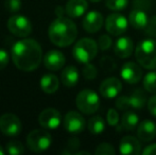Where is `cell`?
I'll return each instance as SVG.
<instances>
[{
  "label": "cell",
  "mask_w": 156,
  "mask_h": 155,
  "mask_svg": "<svg viewBox=\"0 0 156 155\" xmlns=\"http://www.w3.org/2000/svg\"><path fill=\"white\" fill-rule=\"evenodd\" d=\"M12 60L19 70L30 72L38 68L43 60V50L38 43L32 38H23L12 48Z\"/></svg>",
  "instance_id": "obj_1"
},
{
  "label": "cell",
  "mask_w": 156,
  "mask_h": 155,
  "mask_svg": "<svg viewBox=\"0 0 156 155\" xmlns=\"http://www.w3.org/2000/svg\"><path fill=\"white\" fill-rule=\"evenodd\" d=\"M48 35L52 44L58 47H68L76 38L78 29L71 19L58 17L51 23L48 30Z\"/></svg>",
  "instance_id": "obj_2"
},
{
  "label": "cell",
  "mask_w": 156,
  "mask_h": 155,
  "mask_svg": "<svg viewBox=\"0 0 156 155\" xmlns=\"http://www.w3.org/2000/svg\"><path fill=\"white\" fill-rule=\"evenodd\" d=\"M138 64L147 69H156V41L147 38L141 41L135 49Z\"/></svg>",
  "instance_id": "obj_3"
},
{
  "label": "cell",
  "mask_w": 156,
  "mask_h": 155,
  "mask_svg": "<svg viewBox=\"0 0 156 155\" xmlns=\"http://www.w3.org/2000/svg\"><path fill=\"white\" fill-rule=\"evenodd\" d=\"M98 44L91 38H82L72 49L73 58L82 64H87L96 58L98 53Z\"/></svg>",
  "instance_id": "obj_4"
},
{
  "label": "cell",
  "mask_w": 156,
  "mask_h": 155,
  "mask_svg": "<svg viewBox=\"0 0 156 155\" xmlns=\"http://www.w3.org/2000/svg\"><path fill=\"white\" fill-rule=\"evenodd\" d=\"M76 103L80 112L85 115H91L99 110L100 98L96 91L91 89H84L76 96Z\"/></svg>",
  "instance_id": "obj_5"
},
{
  "label": "cell",
  "mask_w": 156,
  "mask_h": 155,
  "mask_svg": "<svg viewBox=\"0 0 156 155\" xmlns=\"http://www.w3.org/2000/svg\"><path fill=\"white\" fill-rule=\"evenodd\" d=\"M52 138L46 130H34L27 136V146L33 152H44L51 146Z\"/></svg>",
  "instance_id": "obj_6"
},
{
  "label": "cell",
  "mask_w": 156,
  "mask_h": 155,
  "mask_svg": "<svg viewBox=\"0 0 156 155\" xmlns=\"http://www.w3.org/2000/svg\"><path fill=\"white\" fill-rule=\"evenodd\" d=\"M8 29L17 37H27L32 32V23L26 16L14 15L8 20Z\"/></svg>",
  "instance_id": "obj_7"
},
{
  "label": "cell",
  "mask_w": 156,
  "mask_h": 155,
  "mask_svg": "<svg viewBox=\"0 0 156 155\" xmlns=\"http://www.w3.org/2000/svg\"><path fill=\"white\" fill-rule=\"evenodd\" d=\"M146 97L140 90H137L131 96H122L116 101V106L119 110H140L146 105Z\"/></svg>",
  "instance_id": "obj_8"
},
{
  "label": "cell",
  "mask_w": 156,
  "mask_h": 155,
  "mask_svg": "<svg viewBox=\"0 0 156 155\" xmlns=\"http://www.w3.org/2000/svg\"><path fill=\"white\" fill-rule=\"evenodd\" d=\"M21 121L16 115L6 113L0 117V131L6 136H17L21 132Z\"/></svg>",
  "instance_id": "obj_9"
},
{
  "label": "cell",
  "mask_w": 156,
  "mask_h": 155,
  "mask_svg": "<svg viewBox=\"0 0 156 155\" xmlns=\"http://www.w3.org/2000/svg\"><path fill=\"white\" fill-rule=\"evenodd\" d=\"M129 20L120 13H113L107 16L105 20V28L112 35L119 36L127 30Z\"/></svg>",
  "instance_id": "obj_10"
},
{
  "label": "cell",
  "mask_w": 156,
  "mask_h": 155,
  "mask_svg": "<svg viewBox=\"0 0 156 155\" xmlns=\"http://www.w3.org/2000/svg\"><path fill=\"white\" fill-rule=\"evenodd\" d=\"M86 126L85 119L80 113L78 112H68L64 118V128L66 131L72 134H79L83 132Z\"/></svg>",
  "instance_id": "obj_11"
},
{
  "label": "cell",
  "mask_w": 156,
  "mask_h": 155,
  "mask_svg": "<svg viewBox=\"0 0 156 155\" xmlns=\"http://www.w3.org/2000/svg\"><path fill=\"white\" fill-rule=\"evenodd\" d=\"M38 122L46 130H55L62 122V117L55 108H46L39 114Z\"/></svg>",
  "instance_id": "obj_12"
},
{
  "label": "cell",
  "mask_w": 156,
  "mask_h": 155,
  "mask_svg": "<svg viewBox=\"0 0 156 155\" xmlns=\"http://www.w3.org/2000/svg\"><path fill=\"white\" fill-rule=\"evenodd\" d=\"M120 76L129 84H136L142 78V69L134 62H126L122 65Z\"/></svg>",
  "instance_id": "obj_13"
},
{
  "label": "cell",
  "mask_w": 156,
  "mask_h": 155,
  "mask_svg": "<svg viewBox=\"0 0 156 155\" xmlns=\"http://www.w3.org/2000/svg\"><path fill=\"white\" fill-rule=\"evenodd\" d=\"M122 90V84L117 78H107L101 83L100 93L106 99L116 98Z\"/></svg>",
  "instance_id": "obj_14"
},
{
  "label": "cell",
  "mask_w": 156,
  "mask_h": 155,
  "mask_svg": "<svg viewBox=\"0 0 156 155\" xmlns=\"http://www.w3.org/2000/svg\"><path fill=\"white\" fill-rule=\"evenodd\" d=\"M66 58L65 55L61 51L58 50H51L49 51L44 58V64L48 70L51 71H58L63 68L65 65Z\"/></svg>",
  "instance_id": "obj_15"
},
{
  "label": "cell",
  "mask_w": 156,
  "mask_h": 155,
  "mask_svg": "<svg viewBox=\"0 0 156 155\" xmlns=\"http://www.w3.org/2000/svg\"><path fill=\"white\" fill-rule=\"evenodd\" d=\"M104 23L103 16L97 11H91L87 13L83 20V28L88 33H96L102 28Z\"/></svg>",
  "instance_id": "obj_16"
},
{
  "label": "cell",
  "mask_w": 156,
  "mask_h": 155,
  "mask_svg": "<svg viewBox=\"0 0 156 155\" xmlns=\"http://www.w3.org/2000/svg\"><path fill=\"white\" fill-rule=\"evenodd\" d=\"M138 139L142 143H150L156 136V124L152 120H144L137 126Z\"/></svg>",
  "instance_id": "obj_17"
},
{
  "label": "cell",
  "mask_w": 156,
  "mask_h": 155,
  "mask_svg": "<svg viewBox=\"0 0 156 155\" xmlns=\"http://www.w3.org/2000/svg\"><path fill=\"white\" fill-rule=\"evenodd\" d=\"M119 151L123 155H138L141 152L139 139L133 136H124L120 141Z\"/></svg>",
  "instance_id": "obj_18"
},
{
  "label": "cell",
  "mask_w": 156,
  "mask_h": 155,
  "mask_svg": "<svg viewBox=\"0 0 156 155\" xmlns=\"http://www.w3.org/2000/svg\"><path fill=\"white\" fill-rule=\"evenodd\" d=\"M129 20L132 27L137 30L147 29L149 26V23H150L148 14L144 10H141V9H134L129 13Z\"/></svg>",
  "instance_id": "obj_19"
},
{
  "label": "cell",
  "mask_w": 156,
  "mask_h": 155,
  "mask_svg": "<svg viewBox=\"0 0 156 155\" xmlns=\"http://www.w3.org/2000/svg\"><path fill=\"white\" fill-rule=\"evenodd\" d=\"M88 9L86 0H69L65 6L66 14L71 18L81 17Z\"/></svg>",
  "instance_id": "obj_20"
},
{
  "label": "cell",
  "mask_w": 156,
  "mask_h": 155,
  "mask_svg": "<svg viewBox=\"0 0 156 155\" xmlns=\"http://www.w3.org/2000/svg\"><path fill=\"white\" fill-rule=\"evenodd\" d=\"M133 41L126 36H122V37L118 38L115 44V47H114V51H115L116 55L121 58H126L131 56L133 53Z\"/></svg>",
  "instance_id": "obj_21"
},
{
  "label": "cell",
  "mask_w": 156,
  "mask_h": 155,
  "mask_svg": "<svg viewBox=\"0 0 156 155\" xmlns=\"http://www.w3.org/2000/svg\"><path fill=\"white\" fill-rule=\"evenodd\" d=\"M79 71L78 69L74 66H68L62 71V75H61V80L62 83L68 88H71L74 87L79 82Z\"/></svg>",
  "instance_id": "obj_22"
},
{
  "label": "cell",
  "mask_w": 156,
  "mask_h": 155,
  "mask_svg": "<svg viewBox=\"0 0 156 155\" xmlns=\"http://www.w3.org/2000/svg\"><path fill=\"white\" fill-rule=\"evenodd\" d=\"M39 85L41 88L43 89L44 93H54L58 89V85H60V81L56 76L48 73L45 75L39 81Z\"/></svg>",
  "instance_id": "obj_23"
},
{
  "label": "cell",
  "mask_w": 156,
  "mask_h": 155,
  "mask_svg": "<svg viewBox=\"0 0 156 155\" xmlns=\"http://www.w3.org/2000/svg\"><path fill=\"white\" fill-rule=\"evenodd\" d=\"M138 124H139V116L132 111H125L121 119L122 128L125 131H134L137 130Z\"/></svg>",
  "instance_id": "obj_24"
},
{
  "label": "cell",
  "mask_w": 156,
  "mask_h": 155,
  "mask_svg": "<svg viewBox=\"0 0 156 155\" xmlns=\"http://www.w3.org/2000/svg\"><path fill=\"white\" fill-rule=\"evenodd\" d=\"M87 128H88V131L91 134H101L105 130V122L102 117L94 116L88 120Z\"/></svg>",
  "instance_id": "obj_25"
},
{
  "label": "cell",
  "mask_w": 156,
  "mask_h": 155,
  "mask_svg": "<svg viewBox=\"0 0 156 155\" xmlns=\"http://www.w3.org/2000/svg\"><path fill=\"white\" fill-rule=\"evenodd\" d=\"M144 87L149 93H156V71H151L144 76Z\"/></svg>",
  "instance_id": "obj_26"
},
{
  "label": "cell",
  "mask_w": 156,
  "mask_h": 155,
  "mask_svg": "<svg viewBox=\"0 0 156 155\" xmlns=\"http://www.w3.org/2000/svg\"><path fill=\"white\" fill-rule=\"evenodd\" d=\"M5 151L11 155H18L23 154L25 152V148H23V143L18 140H10L5 146Z\"/></svg>",
  "instance_id": "obj_27"
},
{
  "label": "cell",
  "mask_w": 156,
  "mask_h": 155,
  "mask_svg": "<svg viewBox=\"0 0 156 155\" xmlns=\"http://www.w3.org/2000/svg\"><path fill=\"white\" fill-rule=\"evenodd\" d=\"M105 4L111 11L119 12L126 8L129 4V0H105Z\"/></svg>",
  "instance_id": "obj_28"
},
{
  "label": "cell",
  "mask_w": 156,
  "mask_h": 155,
  "mask_svg": "<svg viewBox=\"0 0 156 155\" xmlns=\"http://www.w3.org/2000/svg\"><path fill=\"white\" fill-rule=\"evenodd\" d=\"M94 154L96 155H115L116 151L111 143H103L97 147L96 151H94Z\"/></svg>",
  "instance_id": "obj_29"
},
{
  "label": "cell",
  "mask_w": 156,
  "mask_h": 155,
  "mask_svg": "<svg viewBox=\"0 0 156 155\" xmlns=\"http://www.w3.org/2000/svg\"><path fill=\"white\" fill-rule=\"evenodd\" d=\"M4 6L8 12L17 13L21 9V0H5Z\"/></svg>",
  "instance_id": "obj_30"
},
{
  "label": "cell",
  "mask_w": 156,
  "mask_h": 155,
  "mask_svg": "<svg viewBox=\"0 0 156 155\" xmlns=\"http://www.w3.org/2000/svg\"><path fill=\"white\" fill-rule=\"evenodd\" d=\"M83 76L86 80H94L97 77V69L94 65L87 63L85 68L83 69Z\"/></svg>",
  "instance_id": "obj_31"
},
{
  "label": "cell",
  "mask_w": 156,
  "mask_h": 155,
  "mask_svg": "<svg viewBox=\"0 0 156 155\" xmlns=\"http://www.w3.org/2000/svg\"><path fill=\"white\" fill-rule=\"evenodd\" d=\"M106 120L109 125H112V126L117 125L118 122H119V114L117 113V111L113 110V108H109L106 115Z\"/></svg>",
  "instance_id": "obj_32"
},
{
  "label": "cell",
  "mask_w": 156,
  "mask_h": 155,
  "mask_svg": "<svg viewBox=\"0 0 156 155\" xmlns=\"http://www.w3.org/2000/svg\"><path fill=\"white\" fill-rule=\"evenodd\" d=\"M112 44H113V41H112L111 36L108 35H101L99 37L98 41V46L100 47L101 50H107L112 47Z\"/></svg>",
  "instance_id": "obj_33"
},
{
  "label": "cell",
  "mask_w": 156,
  "mask_h": 155,
  "mask_svg": "<svg viewBox=\"0 0 156 155\" xmlns=\"http://www.w3.org/2000/svg\"><path fill=\"white\" fill-rule=\"evenodd\" d=\"M9 53L4 49H0V70H3L9 64Z\"/></svg>",
  "instance_id": "obj_34"
},
{
  "label": "cell",
  "mask_w": 156,
  "mask_h": 155,
  "mask_svg": "<svg viewBox=\"0 0 156 155\" xmlns=\"http://www.w3.org/2000/svg\"><path fill=\"white\" fill-rule=\"evenodd\" d=\"M148 110L152 116L156 117V93L149 99L148 101Z\"/></svg>",
  "instance_id": "obj_35"
},
{
  "label": "cell",
  "mask_w": 156,
  "mask_h": 155,
  "mask_svg": "<svg viewBox=\"0 0 156 155\" xmlns=\"http://www.w3.org/2000/svg\"><path fill=\"white\" fill-rule=\"evenodd\" d=\"M141 153L144 155H156V143L146 147Z\"/></svg>",
  "instance_id": "obj_36"
},
{
  "label": "cell",
  "mask_w": 156,
  "mask_h": 155,
  "mask_svg": "<svg viewBox=\"0 0 156 155\" xmlns=\"http://www.w3.org/2000/svg\"><path fill=\"white\" fill-rule=\"evenodd\" d=\"M80 146V141L76 138H72L68 141V148H71V149H76V148Z\"/></svg>",
  "instance_id": "obj_37"
},
{
  "label": "cell",
  "mask_w": 156,
  "mask_h": 155,
  "mask_svg": "<svg viewBox=\"0 0 156 155\" xmlns=\"http://www.w3.org/2000/svg\"><path fill=\"white\" fill-rule=\"evenodd\" d=\"M55 13H56V15H58V17H62L64 13H66V11H65V9L58 6V8H56V12Z\"/></svg>",
  "instance_id": "obj_38"
},
{
  "label": "cell",
  "mask_w": 156,
  "mask_h": 155,
  "mask_svg": "<svg viewBox=\"0 0 156 155\" xmlns=\"http://www.w3.org/2000/svg\"><path fill=\"white\" fill-rule=\"evenodd\" d=\"M76 155H82V154H85V155H90L89 152H86V151H81V152H76Z\"/></svg>",
  "instance_id": "obj_39"
},
{
  "label": "cell",
  "mask_w": 156,
  "mask_h": 155,
  "mask_svg": "<svg viewBox=\"0 0 156 155\" xmlns=\"http://www.w3.org/2000/svg\"><path fill=\"white\" fill-rule=\"evenodd\" d=\"M4 153H5V151H4L3 148H2L1 146H0V155H3Z\"/></svg>",
  "instance_id": "obj_40"
},
{
  "label": "cell",
  "mask_w": 156,
  "mask_h": 155,
  "mask_svg": "<svg viewBox=\"0 0 156 155\" xmlns=\"http://www.w3.org/2000/svg\"><path fill=\"white\" fill-rule=\"evenodd\" d=\"M90 1H93V2H99V1H101V0H90Z\"/></svg>",
  "instance_id": "obj_41"
},
{
  "label": "cell",
  "mask_w": 156,
  "mask_h": 155,
  "mask_svg": "<svg viewBox=\"0 0 156 155\" xmlns=\"http://www.w3.org/2000/svg\"><path fill=\"white\" fill-rule=\"evenodd\" d=\"M155 37H156V32H155Z\"/></svg>",
  "instance_id": "obj_42"
}]
</instances>
